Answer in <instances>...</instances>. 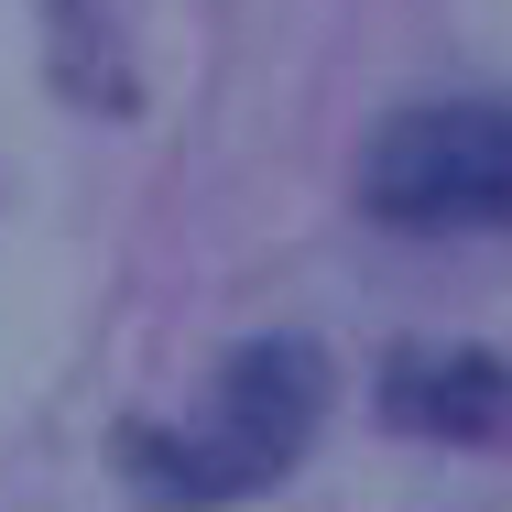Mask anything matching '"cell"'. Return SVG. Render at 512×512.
Returning <instances> with one entry per match:
<instances>
[{"label":"cell","mask_w":512,"mask_h":512,"mask_svg":"<svg viewBox=\"0 0 512 512\" xmlns=\"http://www.w3.org/2000/svg\"><path fill=\"white\" fill-rule=\"evenodd\" d=\"M316 425H327V349L316 338H251V349L218 360L197 425H131L120 447H131V469H142L153 502L207 512V502L273 491L316 447Z\"/></svg>","instance_id":"cell-1"},{"label":"cell","mask_w":512,"mask_h":512,"mask_svg":"<svg viewBox=\"0 0 512 512\" xmlns=\"http://www.w3.org/2000/svg\"><path fill=\"white\" fill-rule=\"evenodd\" d=\"M360 207L382 229H512V109H393L360 153Z\"/></svg>","instance_id":"cell-2"},{"label":"cell","mask_w":512,"mask_h":512,"mask_svg":"<svg viewBox=\"0 0 512 512\" xmlns=\"http://www.w3.org/2000/svg\"><path fill=\"white\" fill-rule=\"evenodd\" d=\"M382 414L404 436H447V447H480L512 436V371L469 338H404L382 360Z\"/></svg>","instance_id":"cell-3"}]
</instances>
